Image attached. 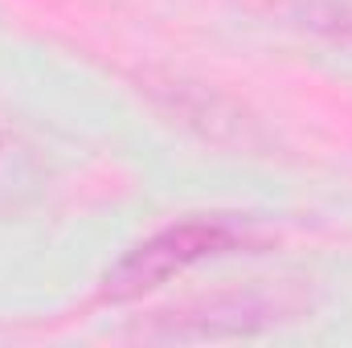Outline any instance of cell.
Segmentation results:
<instances>
[{"mask_svg":"<svg viewBox=\"0 0 352 348\" xmlns=\"http://www.w3.org/2000/svg\"><path fill=\"white\" fill-rule=\"evenodd\" d=\"M278 303H266L258 295H234V299H209L201 307H188L180 316H164L168 328H148V336L160 340H217V336H246L266 328Z\"/></svg>","mask_w":352,"mask_h":348,"instance_id":"7a4b0ae2","label":"cell"},{"mask_svg":"<svg viewBox=\"0 0 352 348\" xmlns=\"http://www.w3.org/2000/svg\"><path fill=\"white\" fill-rule=\"evenodd\" d=\"M246 242V234L230 221H180L168 226L160 234H152L148 242H140L135 250H127L123 259L115 262L102 279V299L111 303H127V299H140L156 287H164L173 274L197 266L205 259H221L230 250H238Z\"/></svg>","mask_w":352,"mask_h":348,"instance_id":"6da1fadb","label":"cell"},{"mask_svg":"<svg viewBox=\"0 0 352 348\" xmlns=\"http://www.w3.org/2000/svg\"><path fill=\"white\" fill-rule=\"evenodd\" d=\"M291 25L352 54V0H291Z\"/></svg>","mask_w":352,"mask_h":348,"instance_id":"3957f363","label":"cell"}]
</instances>
